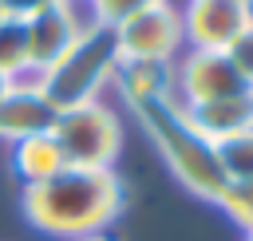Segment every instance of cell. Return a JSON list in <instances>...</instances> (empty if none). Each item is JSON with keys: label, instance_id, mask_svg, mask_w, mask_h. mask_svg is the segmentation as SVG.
I'll return each instance as SVG.
<instances>
[{"label": "cell", "instance_id": "20", "mask_svg": "<svg viewBox=\"0 0 253 241\" xmlns=\"http://www.w3.org/2000/svg\"><path fill=\"white\" fill-rule=\"evenodd\" d=\"M8 87H12V79H8V75H0V99H4V91H8Z\"/></svg>", "mask_w": 253, "mask_h": 241}, {"label": "cell", "instance_id": "7", "mask_svg": "<svg viewBox=\"0 0 253 241\" xmlns=\"http://www.w3.org/2000/svg\"><path fill=\"white\" fill-rule=\"evenodd\" d=\"M178 16H182V40L194 51H225L249 28L253 8L237 0H186Z\"/></svg>", "mask_w": 253, "mask_h": 241}, {"label": "cell", "instance_id": "1", "mask_svg": "<svg viewBox=\"0 0 253 241\" xmlns=\"http://www.w3.org/2000/svg\"><path fill=\"white\" fill-rule=\"evenodd\" d=\"M126 205V186L115 170H83V166H63L55 178L24 186L20 209L32 229L75 241L91 233H107V225L123 213Z\"/></svg>", "mask_w": 253, "mask_h": 241}, {"label": "cell", "instance_id": "6", "mask_svg": "<svg viewBox=\"0 0 253 241\" xmlns=\"http://www.w3.org/2000/svg\"><path fill=\"white\" fill-rule=\"evenodd\" d=\"M241 91H249V83L237 75V67L229 63L225 51H194L190 47L174 59V99L182 107L229 99Z\"/></svg>", "mask_w": 253, "mask_h": 241}, {"label": "cell", "instance_id": "9", "mask_svg": "<svg viewBox=\"0 0 253 241\" xmlns=\"http://www.w3.org/2000/svg\"><path fill=\"white\" fill-rule=\"evenodd\" d=\"M59 119V107L43 95L40 87V75H20L12 79V87L4 91L0 99V142H24L32 134H51Z\"/></svg>", "mask_w": 253, "mask_h": 241}, {"label": "cell", "instance_id": "8", "mask_svg": "<svg viewBox=\"0 0 253 241\" xmlns=\"http://www.w3.org/2000/svg\"><path fill=\"white\" fill-rule=\"evenodd\" d=\"M87 24L91 20H79L75 4H67V0L47 4L43 12L28 16L24 20V32H28V71L32 75H43L51 63H59L71 51V43L83 36Z\"/></svg>", "mask_w": 253, "mask_h": 241}, {"label": "cell", "instance_id": "3", "mask_svg": "<svg viewBox=\"0 0 253 241\" xmlns=\"http://www.w3.org/2000/svg\"><path fill=\"white\" fill-rule=\"evenodd\" d=\"M115 67H119V51H115L111 28L87 24L83 36L71 43V51L40 75V87L59 111H67L79 103H95L99 91L111 83Z\"/></svg>", "mask_w": 253, "mask_h": 241}, {"label": "cell", "instance_id": "11", "mask_svg": "<svg viewBox=\"0 0 253 241\" xmlns=\"http://www.w3.org/2000/svg\"><path fill=\"white\" fill-rule=\"evenodd\" d=\"M186 119H190V122L198 126V134H206L213 146L225 142V138H237V134L253 130V91L186 107Z\"/></svg>", "mask_w": 253, "mask_h": 241}, {"label": "cell", "instance_id": "22", "mask_svg": "<svg viewBox=\"0 0 253 241\" xmlns=\"http://www.w3.org/2000/svg\"><path fill=\"white\" fill-rule=\"evenodd\" d=\"M67 4H79V0H67ZM83 4H91V0H83Z\"/></svg>", "mask_w": 253, "mask_h": 241}, {"label": "cell", "instance_id": "21", "mask_svg": "<svg viewBox=\"0 0 253 241\" xmlns=\"http://www.w3.org/2000/svg\"><path fill=\"white\" fill-rule=\"evenodd\" d=\"M237 4H245V8H253V0H237Z\"/></svg>", "mask_w": 253, "mask_h": 241}, {"label": "cell", "instance_id": "19", "mask_svg": "<svg viewBox=\"0 0 253 241\" xmlns=\"http://www.w3.org/2000/svg\"><path fill=\"white\" fill-rule=\"evenodd\" d=\"M75 241H111L107 233H91V237H75Z\"/></svg>", "mask_w": 253, "mask_h": 241}, {"label": "cell", "instance_id": "12", "mask_svg": "<svg viewBox=\"0 0 253 241\" xmlns=\"http://www.w3.org/2000/svg\"><path fill=\"white\" fill-rule=\"evenodd\" d=\"M63 150L51 134H32L24 142H12V170L24 186H36V182H47L63 170Z\"/></svg>", "mask_w": 253, "mask_h": 241}, {"label": "cell", "instance_id": "24", "mask_svg": "<svg viewBox=\"0 0 253 241\" xmlns=\"http://www.w3.org/2000/svg\"><path fill=\"white\" fill-rule=\"evenodd\" d=\"M4 20H8V16H4V12H0V24H4Z\"/></svg>", "mask_w": 253, "mask_h": 241}, {"label": "cell", "instance_id": "14", "mask_svg": "<svg viewBox=\"0 0 253 241\" xmlns=\"http://www.w3.org/2000/svg\"><path fill=\"white\" fill-rule=\"evenodd\" d=\"M233 225H241L245 233L253 229V178H237V182H225V190L217 194L213 201Z\"/></svg>", "mask_w": 253, "mask_h": 241}, {"label": "cell", "instance_id": "17", "mask_svg": "<svg viewBox=\"0 0 253 241\" xmlns=\"http://www.w3.org/2000/svg\"><path fill=\"white\" fill-rule=\"evenodd\" d=\"M225 55H229V63L237 67V75L249 83V91H253V20H249V28L225 47Z\"/></svg>", "mask_w": 253, "mask_h": 241}, {"label": "cell", "instance_id": "15", "mask_svg": "<svg viewBox=\"0 0 253 241\" xmlns=\"http://www.w3.org/2000/svg\"><path fill=\"white\" fill-rule=\"evenodd\" d=\"M217 162H221L225 182L253 178V130H245V134H237V138L217 142Z\"/></svg>", "mask_w": 253, "mask_h": 241}, {"label": "cell", "instance_id": "13", "mask_svg": "<svg viewBox=\"0 0 253 241\" xmlns=\"http://www.w3.org/2000/svg\"><path fill=\"white\" fill-rule=\"evenodd\" d=\"M0 75H8V79L28 75V32H24V20H4L0 24Z\"/></svg>", "mask_w": 253, "mask_h": 241}, {"label": "cell", "instance_id": "10", "mask_svg": "<svg viewBox=\"0 0 253 241\" xmlns=\"http://www.w3.org/2000/svg\"><path fill=\"white\" fill-rule=\"evenodd\" d=\"M115 91L123 95V103L146 107L158 99H174V63H158V59H119L115 75H111Z\"/></svg>", "mask_w": 253, "mask_h": 241}, {"label": "cell", "instance_id": "5", "mask_svg": "<svg viewBox=\"0 0 253 241\" xmlns=\"http://www.w3.org/2000/svg\"><path fill=\"white\" fill-rule=\"evenodd\" d=\"M115 36V51L119 59H158V63H174L186 47L182 40V16L170 0L150 4L126 20H119L111 28Z\"/></svg>", "mask_w": 253, "mask_h": 241}, {"label": "cell", "instance_id": "2", "mask_svg": "<svg viewBox=\"0 0 253 241\" xmlns=\"http://www.w3.org/2000/svg\"><path fill=\"white\" fill-rule=\"evenodd\" d=\"M142 126V134L150 138V146L162 154L166 170L202 201H217V194L225 190V174L217 162V146L198 134V126L186 119V107L178 99H158L146 107L130 111Z\"/></svg>", "mask_w": 253, "mask_h": 241}, {"label": "cell", "instance_id": "16", "mask_svg": "<svg viewBox=\"0 0 253 241\" xmlns=\"http://www.w3.org/2000/svg\"><path fill=\"white\" fill-rule=\"evenodd\" d=\"M150 4H162V0H91V24L115 28L119 20H126V16H134Z\"/></svg>", "mask_w": 253, "mask_h": 241}, {"label": "cell", "instance_id": "4", "mask_svg": "<svg viewBox=\"0 0 253 241\" xmlns=\"http://www.w3.org/2000/svg\"><path fill=\"white\" fill-rule=\"evenodd\" d=\"M51 138L63 150L67 166H83V170H115V158L123 150V122L107 103H79L59 111Z\"/></svg>", "mask_w": 253, "mask_h": 241}, {"label": "cell", "instance_id": "23", "mask_svg": "<svg viewBox=\"0 0 253 241\" xmlns=\"http://www.w3.org/2000/svg\"><path fill=\"white\" fill-rule=\"evenodd\" d=\"M245 241H253V229H249V233H245Z\"/></svg>", "mask_w": 253, "mask_h": 241}, {"label": "cell", "instance_id": "18", "mask_svg": "<svg viewBox=\"0 0 253 241\" xmlns=\"http://www.w3.org/2000/svg\"><path fill=\"white\" fill-rule=\"evenodd\" d=\"M47 4H59V0H0V12L8 20H28V16L43 12Z\"/></svg>", "mask_w": 253, "mask_h": 241}]
</instances>
